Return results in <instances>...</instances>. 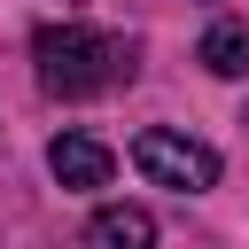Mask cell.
<instances>
[{
    "label": "cell",
    "mask_w": 249,
    "mask_h": 249,
    "mask_svg": "<svg viewBox=\"0 0 249 249\" xmlns=\"http://www.w3.org/2000/svg\"><path fill=\"white\" fill-rule=\"evenodd\" d=\"M241 124H249V117H241Z\"/></svg>",
    "instance_id": "cell-6"
},
{
    "label": "cell",
    "mask_w": 249,
    "mask_h": 249,
    "mask_svg": "<svg viewBox=\"0 0 249 249\" xmlns=\"http://www.w3.org/2000/svg\"><path fill=\"white\" fill-rule=\"evenodd\" d=\"M47 171H54V187H70V195H93V187H109L117 156H109L93 132H54V148H47Z\"/></svg>",
    "instance_id": "cell-3"
},
{
    "label": "cell",
    "mask_w": 249,
    "mask_h": 249,
    "mask_svg": "<svg viewBox=\"0 0 249 249\" xmlns=\"http://www.w3.org/2000/svg\"><path fill=\"white\" fill-rule=\"evenodd\" d=\"M195 54H202V70L241 78V70H249V23H241V16H218V23L202 31V47H195Z\"/></svg>",
    "instance_id": "cell-5"
},
{
    "label": "cell",
    "mask_w": 249,
    "mask_h": 249,
    "mask_svg": "<svg viewBox=\"0 0 249 249\" xmlns=\"http://www.w3.org/2000/svg\"><path fill=\"white\" fill-rule=\"evenodd\" d=\"M132 163H140V179H156V187H171V195L218 187V148L195 140V132H171V124H148V132L132 140Z\"/></svg>",
    "instance_id": "cell-2"
},
{
    "label": "cell",
    "mask_w": 249,
    "mask_h": 249,
    "mask_svg": "<svg viewBox=\"0 0 249 249\" xmlns=\"http://www.w3.org/2000/svg\"><path fill=\"white\" fill-rule=\"evenodd\" d=\"M86 241H93V249H156V218H148L140 202H101V210L86 218Z\"/></svg>",
    "instance_id": "cell-4"
},
{
    "label": "cell",
    "mask_w": 249,
    "mask_h": 249,
    "mask_svg": "<svg viewBox=\"0 0 249 249\" xmlns=\"http://www.w3.org/2000/svg\"><path fill=\"white\" fill-rule=\"evenodd\" d=\"M31 62H39V86L62 101H86V93H109L132 78V47L93 31V23H47L31 39Z\"/></svg>",
    "instance_id": "cell-1"
}]
</instances>
